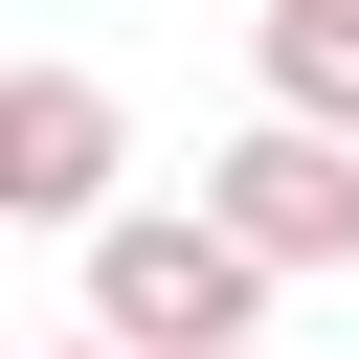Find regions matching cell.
Here are the masks:
<instances>
[{
	"label": "cell",
	"mask_w": 359,
	"mask_h": 359,
	"mask_svg": "<svg viewBox=\"0 0 359 359\" xmlns=\"http://www.w3.org/2000/svg\"><path fill=\"white\" fill-rule=\"evenodd\" d=\"M269 292H292V269H269L224 202H112V224H90V337H112V359H247Z\"/></svg>",
	"instance_id": "obj_1"
},
{
	"label": "cell",
	"mask_w": 359,
	"mask_h": 359,
	"mask_svg": "<svg viewBox=\"0 0 359 359\" xmlns=\"http://www.w3.org/2000/svg\"><path fill=\"white\" fill-rule=\"evenodd\" d=\"M202 202H224L269 269H359V135H314V112H247V135L202 157Z\"/></svg>",
	"instance_id": "obj_2"
},
{
	"label": "cell",
	"mask_w": 359,
	"mask_h": 359,
	"mask_svg": "<svg viewBox=\"0 0 359 359\" xmlns=\"http://www.w3.org/2000/svg\"><path fill=\"white\" fill-rule=\"evenodd\" d=\"M112 180H135V112L90 90V67H0V224H112Z\"/></svg>",
	"instance_id": "obj_3"
},
{
	"label": "cell",
	"mask_w": 359,
	"mask_h": 359,
	"mask_svg": "<svg viewBox=\"0 0 359 359\" xmlns=\"http://www.w3.org/2000/svg\"><path fill=\"white\" fill-rule=\"evenodd\" d=\"M247 45H269V112H314V135H359V0H269Z\"/></svg>",
	"instance_id": "obj_4"
},
{
	"label": "cell",
	"mask_w": 359,
	"mask_h": 359,
	"mask_svg": "<svg viewBox=\"0 0 359 359\" xmlns=\"http://www.w3.org/2000/svg\"><path fill=\"white\" fill-rule=\"evenodd\" d=\"M67 359H112V337H67Z\"/></svg>",
	"instance_id": "obj_5"
}]
</instances>
